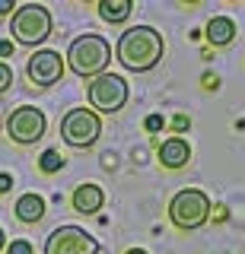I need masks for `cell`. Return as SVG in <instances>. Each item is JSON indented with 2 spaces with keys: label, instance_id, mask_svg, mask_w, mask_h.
I'll use <instances>...</instances> for the list:
<instances>
[{
  "label": "cell",
  "instance_id": "cell-6",
  "mask_svg": "<svg viewBox=\"0 0 245 254\" xmlns=\"http://www.w3.org/2000/svg\"><path fill=\"white\" fill-rule=\"evenodd\" d=\"M128 83H124L121 76L115 73H102L96 79H89V86H86V99H89V105L102 111V115H115V111H121L128 105Z\"/></svg>",
  "mask_w": 245,
  "mask_h": 254
},
{
  "label": "cell",
  "instance_id": "cell-15",
  "mask_svg": "<svg viewBox=\"0 0 245 254\" xmlns=\"http://www.w3.org/2000/svg\"><path fill=\"white\" fill-rule=\"evenodd\" d=\"M61 165H64V159H61L58 149H45L42 159H38V169H42L45 175H54V172H61Z\"/></svg>",
  "mask_w": 245,
  "mask_h": 254
},
{
  "label": "cell",
  "instance_id": "cell-7",
  "mask_svg": "<svg viewBox=\"0 0 245 254\" xmlns=\"http://www.w3.org/2000/svg\"><path fill=\"white\" fill-rule=\"evenodd\" d=\"M45 127H48V121H45L42 108L19 105V108L10 111V118H6V137L13 143H19V146H32V143H38L45 137Z\"/></svg>",
  "mask_w": 245,
  "mask_h": 254
},
{
  "label": "cell",
  "instance_id": "cell-21",
  "mask_svg": "<svg viewBox=\"0 0 245 254\" xmlns=\"http://www.w3.org/2000/svg\"><path fill=\"white\" fill-rule=\"evenodd\" d=\"M0 58H13V45L10 42H0Z\"/></svg>",
  "mask_w": 245,
  "mask_h": 254
},
{
  "label": "cell",
  "instance_id": "cell-20",
  "mask_svg": "<svg viewBox=\"0 0 245 254\" xmlns=\"http://www.w3.org/2000/svg\"><path fill=\"white\" fill-rule=\"evenodd\" d=\"M13 10H16L13 0H0V16H6V13H13Z\"/></svg>",
  "mask_w": 245,
  "mask_h": 254
},
{
  "label": "cell",
  "instance_id": "cell-5",
  "mask_svg": "<svg viewBox=\"0 0 245 254\" xmlns=\"http://www.w3.org/2000/svg\"><path fill=\"white\" fill-rule=\"evenodd\" d=\"M102 133V121L92 108H70L61 118V137L74 149H89Z\"/></svg>",
  "mask_w": 245,
  "mask_h": 254
},
{
  "label": "cell",
  "instance_id": "cell-10",
  "mask_svg": "<svg viewBox=\"0 0 245 254\" xmlns=\"http://www.w3.org/2000/svg\"><path fill=\"white\" fill-rule=\"evenodd\" d=\"M70 203H74L77 213L92 216V213H99L102 203H105V190H102L99 185H80L74 190V197H70Z\"/></svg>",
  "mask_w": 245,
  "mask_h": 254
},
{
  "label": "cell",
  "instance_id": "cell-8",
  "mask_svg": "<svg viewBox=\"0 0 245 254\" xmlns=\"http://www.w3.org/2000/svg\"><path fill=\"white\" fill-rule=\"evenodd\" d=\"M99 242L80 226H58L45 238V254H96Z\"/></svg>",
  "mask_w": 245,
  "mask_h": 254
},
{
  "label": "cell",
  "instance_id": "cell-9",
  "mask_svg": "<svg viewBox=\"0 0 245 254\" xmlns=\"http://www.w3.org/2000/svg\"><path fill=\"white\" fill-rule=\"evenodd\" d=\"M26 73L35 86L48 89V86L61 83V76H64V58L58 51H35L26 64Z\"/></svg>",
  "mask_w": 245,
  "mask_h": 254
},
{
  "label": "cell",
  "instance_id": "cell-16",
  "mask_svg": "<svg viewBox=\"0 0 245 254\" xmlns=\"http://www.w3.org/2000/svg\"><path fill=\"white\" fill-rule=\"evenodd\" d=\"M10 86H13V67L6 61H0V95L10 89Z\"/></svg>",
  "mask_w": 245,
  "mask_h": 254
},
{
  "label": "cell",
  "instance_id": "cell-4",
  "mask_svg": "<svg viewBox=\"0 0 245 254\" xmlns=\"http://www.w3.org/2000/svg\"><path fill=\"white\" fill-rule=\"evenodd\" d=\"M10 32L19 45L26 48H35L42 45L45 38L51 35V13L48 6L42 3H22L13 10V19H10Z\"/></svg>",
  "mask_w": 245,
  "mask_h": 254
},
{
  "label": "cell",
  "instance_id": "cell-23",
  "mask_svg": "<svg viewBox=\"0 0 245 254\" xmlns=\"http://www.w3.org/2000/svg\"><path fill=\"white\" fill-rule=\"evenodd\" d=\"M3 245H6V235H3V229H0V251H3Z\"/></svg>",
  "mask_w": 245,
  "mask_h": 254
},
{
  "label": "cell",
  "instance_id": "cell-3",
  "mask_svg": "<svg viewBox=\"0 0 245 254\" xmlns=\"http://www.w3.org/2000/svg\"><path fill=\"white\" fill-rule=\"evenodd\" d=\"M169 219L181 232H197L210 219V197L197 188H185L172 197L169 203Z\"/></svg>",
  "mask_w": 245,
  "mask_h": 254
},
{
  "label": "cell",
  "instance_id": "cell-2",
  "mask_svg": "<svg viewBox=\"0 0 245 254\" xmlns=\"http://www.w3.org/2000/svg\"><path fill=\"white\" fill-rule=\"evenodd\" d=\"M108 61H112V45L105 42L102 35H96V32H86V35L74 38L67 48V64L70 70H74L77 76L83 79H96L105 73Z\"/></svg>",
  "mask_w": 245,
  "mask_h": 254
},
{
  "label": "cell",
  "instance_id": "cell-18",
  "mask_svg": "<svg viewBox=\"0 0 245 254\" xmlns=\"http://www.w3.org/2000/svg\"><path fill=\"white\" fill-rule=\"evenodd\" d=\"M10 188H13V178L6 172H0V194H10Z\"/></svg>",
  "mask_w": 245,
  "mask_h": 254
},
{
  "label": "cell",
  "instance_id": "cell-24",
  "mask_svg": "<svg viewBox=\"0 0 245 254\" xmlns=\"http://www.w3.org/2000/svg\"><path fill=\"white\" fill-rule=\"evenodd\" d=\"M124 254H147V251H140V248H131V251H124Z\"/></svg>",
  "mask_w": 245,
  "mask_h": 254
},
{
  "label": "cell",
  "instance_id": "cell-17",
  "mask_svg": "<svg viewBox=\"0 0 245 254\" xmlns=\"http://www.w3.org/2000/svg\"><path fill=\"white\" fill-rule=\"evenodd\" d=\"M6 254H32V245H29L26 238H16V242H10Z\"/></svg>",
  "mask_w": 245,
  "mask_h": 254
},
{
  "label": "cell",
  "instance_id": "cell-22",
  "mask_svg": "<svg viewBox=\"0 0 245 254\" xmlns=\"http://www.w3.org/2000/svg\"><path fill=\"white\" fill-rule=\"evenodd\" d=\"M185 127H188V118L178 115V118H175V130H185Z\"/></svg>",
  "mask_w": 245,
  "mask_h": 254
},
{
  "label": "cell",
  "instance_id": "cell-14",
  "mask_svg": "<svg viewBox=\"0 0 245 254\" xmlns=\"http://www.w3.org/2000/svg\"><path fill=\"white\" fill-rule=\"evenodd\" d=\"M134 10V0H99V16L105 22H112V26H118V22H124Z\"/></svg>",
  "mask_w": 245,
  "mask_h": 254
},
{
  "label": "cell",
  "instance_id": "cell-12",
  "mask_svg": "<svg viewBox=\"0 0 245 254\" xmlns=\"http://www.w3.org/2000/svg\"><path fill=\"white\" fill-rule=\"evenodd\" d=\"M233 38H236V22L233 19H226V16H213V19L207 22V42L213 48L233 45Z\"/></svg>",
  "mask_w": 245,
  "mask_h": 254
},
{
  "label": "cell",
  "instance_id": "cell-19",
  "mask_svg": "<svg viewBox=\"0 0 245 254\" xmlns=\"http://www.w3.org/2000/svg\"><path fill=\"white\" fill-rule=\"evenodd\" d=\"M160 127H163V118L160 115H150L147 118V130H160Z\"/></svg>",
  "mask_w": 245,
  "mask_h": 254
},
{
  "label": "cell",
  "instance_id": "cell-11",
  "mask_svg": "<svg viewBox=\"0 0 245 254\" xmlns=\"http://www.w3.org/2000/svg\"><path fill=\"white\" fill-rule=\"evenodd\" d=\"M188 159H191V146L181 137H169L160 146V162L165 169H181V165H188Z\"/></svg>",
  "mask_w": 245,
  "mask_h": 254
},
{
  "label": "cell",
  "instance_id": "cell-1",
  "mask_svg": "<svg viewBox=\"0 0 245 254\" xmlns=\"http://www.w3.org/2000/svg\"><path fill=\"white\" fill-rule=\"evenodd\" d=\"M163 54H165L163 35L153 26H134L128 32H121V38L115 45L118 64L131 73H150L163 61Z\"/></svg>",
  "mask_w": 245,
  "mask_h": 254
},
{
  "label": "cell",
  "instance_id": "cell-13",
  "mask_svg": "<svg viewBox=\"0 0 245 254\" xmlns=\"http://www.w3.org/2000/svg\"><path fill=\"white\" fill-rule=\"evenodd\" d=\"M45 216V200L38 194H22L16 200V219L19 222H38Z\"/></svg>",
  "mask_w": 245,
  "mask_h": 254
}]
</instances>
